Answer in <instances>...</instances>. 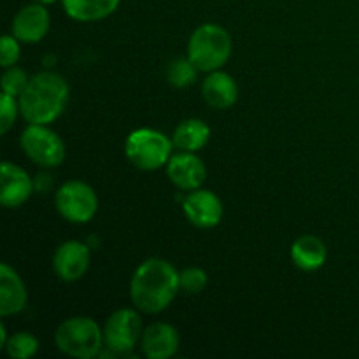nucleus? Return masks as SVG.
I'll list each match as a JSON object with an SVG mask.
<instances>
[{
    "label": "nucleus",
    "instance_id": "nucleus-16",
    "mask_svg": "<svg viewBox=\"0 0 359 359\" xmlns=\"http://www.w3.org/2000/svg\"><path fill=\"white\" fill-rule=\"evenodd\" d=\"M202 95L207 105L214 109H230L238 98V86L230 74L214 70L203 79Z\"/></svg>",
    "mask_w": 359,
    "mask_h": 359
},
{
    "label": "nucleus",
    "instance_id": "nucleus-3",
    "mask_svg": "<svg viewBox=\"0 0 359 359\" xmlns=\"http://www.w3.org/2000/svg\"><path fill=\"white\" fill-rule=\"evenodd\" d=\"M55 344L63 354L77 359L98 356L104 342V330L91 318H69L56 328Z\"/></svg>",
    "mask_w": 359,
    "mask_h": 359
},
{
    "label": "nucleus",
    "instance_id": "nucleus-17",
    "mask_svg": "<svg viewBox=\"0 0 359 359\" xmlns=\"http://www.w3.org/2000/svg\"><path fill=\"white\" fill-rule=\"evenodd\" d=\"M326 245L314 235H304L291 245V259L304 272H314L326 262Z\"/></svg>",
    "mask_w": 359,
    "mask_h": 359
},
{
    "label": "nucleus",
    "instance_id": "nucleus-19",
    "mask_svg": "<svg viewBox=\"0 0 359 359\" xmlns=\"http://www.w3.org/2000/svg\"><path fill=\"white\" fill-rule=\"evenodd\" d=\"M209 137L210 128L207 126V123L202 121V119L191 118L179 123L174 135H172V142H174L177 149L196 153V151H200L209 142Z\"/></svg>",
    "mask_w": 359,
    "mask_h": 359
},
{
    "label": "nucleus",
    "instance_id": "nucleus-8",
    "mask_svg": "<svg viewBox=\"0 0 359 359\" xmlns=\"http://www.w3.org/2000/svg\"><path fill=\"white\" fill-rule=\"evenodd\" d=\"M142 319L132 309H119L112 312L104 326V342L111 353L123 356L130 354L142 339Z\"/></svg>",
    "mask_w": 359,
    "mask_h": 359
},
{
    "label": "nucleus",
    "instance_id": "nucleus-12",
    "mask_svg": "<svg viewBox=\"0 0 359 359\" xmlns=\"http://www.w3.org/2000/svg\"><path fill=\"white\" fill-rule=\"evenodd\" d=\"M167 174L170 181L184 191H193L203 184L207 177L205 163L189 151H181L170 156L167 163Z\"/></svg>",
    "mask_w": 359,
    "mask_h": 359
},
{
    "label": "nucleus",
    "instance_id": "nucleus-15",
    "mask_svg": "<svg viewBox=\"0 0 359 359\" xmlns=\"http://www.w3.org/2000/svg\"><path fill=\"white\" fill-rule=\"evenodd\" d=\"M27 300L28 293L21 277L7 263H2L0 266V316L9 318V316L20 314L27 307Z\"/></svg>",
    "mask_w": 359,
    "mask_h": 359
},
{
    "label": "nucleus",
    "instance_id": "nucleus-23",
    "mask_svg": "<svg viewBox=\"0 0 359 359\" xmlns=\"http://www.w3.org/2000/svg\"><path fill=\"white\" fill-rule=\"evenodd\" d=\"M28 76L25 74L23 69H20V67H9V69H6V72H4L2 76V90L4 93H9L13 95V97H20L21 93H23V90L27 88L28 84Z\"/></svg>",
    "mask_w": 359,
    "mask_h": 359
},
{
    "label": "nucleus",
    "instance_id": "nucleus-4",
    "mask_svg": "<svg viewBox=\"0 0 359 359\" xmlns=\"http://www.w3.org/2000/svg\"><path fill=\"white\" fill-rule=\"evenodd\" d=\"M231 55V37L223 27L205 23L196 28L188 42V58L202 72L219 70Z\"/></svg>",
    "mask_w": 359,
    "mask_h": 359
},
{
    "label": "nucleus",
    "instance_id": "nucleus-18",
    "mask_svg": "<svg viewBox=\"0 0 359 359\" xmlns=\"http://www.w3.org/2000/svg\"><path fill=\"white\" fill-rule=\"evenodd\" d=\"M121 0H62L67 16L76 21H100L118 9Z\"/></svg>",
    "mask_w": 359,
    "mask_h": 359
},
{
    "label": "nucleus",
    "instance_id": "nucleus-20",
    "mask_svg": "<svg viewBox=\"0 0 359 359\" xmlns=\"http://www.w3.org/2000/svg\"><path fill=\"white\" fill-rule=\"evenodd\" d=\"M6 353L14 359H28L35 356L39 351V340L32 333L20 332L9 337L6 344Z\"/></svg>",
    "mask_w": 359,
    "mask_h": 359
},
{
    "label": "nucleus",
    "instance_id": "nucleus-21",
    "mask_svg": "<svg viewBox=\"0 0 359 359\" xmlns=\"http://www.w3.org/2000/svg\"><path fill=\"white\" fill-rule=\"evenodd\" d=\"M196 69L195 63L189 58H177L168 65L167 70V79L172 86L175 88H186L189 84L195 83L196 79Z\"/></svg>",
    "mask_w": 359,
    "mask_h": 359
},
{
    "label": "nucleus",
    "instance_id": "nucleus-24",
    "mask_svg": "<svg viewBox=\"0 0 359 359\" xmlns=\"http://www.w3.org/2000/svg\"><path fill=\"white\" fill-rule=\"evenodd\" d=\"M20 111V104L16 97L9 93H2V105H0V132L7 133L16 121V114Z\"/></svg>",
    "mask_w": 359,
    "mask_h": 359
},
{
    "label": "nucleus",
    "instance_id": "nucleus-2",
    "mask_svg": "<svg viewBox=\"0 0 359 359\" xmlns=\"http://www.w3.org/2000/svg\"><path fill=\"white\" fill-rule=\"evenodd\" d=\"M69 84L56 72H39L30 77L18 97L20 112L30 125H49L65 109Z\"/></svg>",
    "mask_w": 359,
    "mask_h": 359
},
{
    "label": "nucleus",
    "instance_id": "nucleus-7",
    "mask_svg": "<svg viewBox=\"0 0 359 359\" xmlns=\"http://www.w3.org/2000/svg\"><path fill=\"white\" fill-rule=\"evenodd\" d=\"M21 149L41 167H58L65 160V144L48 125H28L21 133Z\"/></svg>",
    "mask_w": 359,
    "mask_h": 359
},
{
    "label": "nucleus",
    "instance_id": "nucleus-13",
    "mask_svg": "<svg viewBox=\"0 0 359 359\" xmlns=\"http://www.w3.org/2000/svg\"><path fill=\"white\" fill-rule=\"evenodd\" d=\"M2 189H0V202L6 209H18L30 198L34 191V181L30 175L18 165L4 161L2 165Z\"/></svg>",
    "mask_w": 359,
    "mask_h": 359
},
{
    "label": "nucleus",
    "instance_id": "nucleus-11",
    "mask_svg": "<svg viewBox=\"0 0 359 359\" xmlns=\"http://www.w3.org/2000/svg\"><path fill=\"white\" fill-rule=\"evenodd\" d=\"M49 25H51V18H49L48 9L44 7V4L35 2L18 11L13 25H11V32L20 42L35 44L46 37V34L49 32Z\"/></svg>",
    "mask_w": 359,
    "mask_h": 359
},
{
    "label": "nucleus",
    "instance_id": "nucleus-22",
    "mask_svg": "<svg viewBox=\"0 0 359 359\" xmlns=\"http://www.w3.org/2000/svg\"><path fill=\"white\" fill-rule=\"evenodd\" d=\"M179 280H181V290L186 291L189 294L202 293L205 290L207 283H209V277L203 269L198 266H189V269L182 270L179 273Z\"/></svg>",
    "mask_w": 359,
    "mask_h": 359
},
{
    "label": "nucleus",
    "instance_id": "nucleus-6",
    "mask_svg": "<svg viewBox=\"0 0 359 359\" xmlns=\"http://www.w3.org/2000/svg\"><path fill=\"white\" fill-rule=\"evenodd\" d=\"M55 203L60 216L77 224L91 221L98 210L97 193L84 181H67L60 186Z\"/></svg>",
    "mask_w": 359,
    "mask_h": 359
},
{
    "label": "nucleus",
    "instance_id": "nucleus-26",
    "mask_svg": "<svg viewBox=\"0 0 359 359\" xmlns=\"http://www.w3.org/2000/svg\"><path fill=\"white\" fill-rule=\"evenodd\" d=\"M0 339H2V347H6V344H7V340H9V337H7V333H6V326H0Z\"/></svg>",
    "mask_w": 359,
    "mask_h": 359
},
{
    "label": "nucleus",
    "instance_id": "nucleus-27",
    "mask_svg": "<svg viewBox=\"0 0 359 359\" xmlns=\"http://www.w3.org/2000/svg\"><path fill=\"white\" fill-rule=\"evenodd\" d=\"M34 2H37V4H44V6H49V4H55L56 0H34Z\"/></svg>",
    "mask_w": 359,
    "mask_h": 359
},
{
    "label": "nucleus",
    "instance_id": "nucleus-10",
    "mask_svg": "<svg viewBox=\"0 0 359 359\" xmlns=\"http://www.w3.org/2000/svg\"><path fill=\"white\" fill-rule=\"evenodd\" d=\"M182 209L196 228H214L223 217V203L210 189H193L182 202Z\"/></svg>",
    "mask_w": 359,
    "mask_h": 359
},
{
    "label": "nucleus",
    "instance_id": "nucleus-1",
    "mask_svg": "<svg viewBox=\"0 0 359 359\" xmlns=\"http://www.w3.org/2000/svg\"><path fill=\"white\" fill-rule=\"evenodd\" d=\"M174 265L161 258H149L137 266L130 280V298L144 314H158L174 302L181 280Z\"/></svg>",
    "mask_w": 359,
    "mask_h": 359
},
{
    "label": "nucleus",
    "instance_id": "nucleus-5",
    "mask_svg": "<svg viewBox=\"0 0 359 359\" xmlns=\"http://www.w3.org/2000/svg\"><path fill=\"white\" fill-rule=\"evenodd\" d=\"M174 142L153 128L133 130L125 144L126 158L140 170H156L168 163Z\"/></svg>",
    "mask_w": 359,
    "mask_h": 359
},
{
    "label": "nucleus",
    "instance_id": "nucleus-9",
    "mask_svg": "<svg viewBox=\"0 0 359 359\" xmlns=\"http://www.w3.org/2000/svg\"><path fill=\"white\" fill-rule=\"evenodd\" d=\"M91 252L84 242L67 241L56 249L53 256V269L55 273L65 283H76L83 279L90 269Z\"/></svg>",
    "mask_w": 359,
    "mask_h": 359
},
{
    "label": "nucleus",
    "instance_id": "nucleus-25",
    "mask_svg": "<svg viewBox=\"0 0 359 359\" xmlns=\"http://www.w3.org/2000/svg\"><path fill=\"white\" fill-rule=\"evenodd\" d=\"M20 60V41L14 35H4L2 46H0V63L4 69L16 65Z\"/></svg>",
    "mask_w": 359,
    "mask_h": 359
},
{
    "label": "nucleus",
    "instance_id": "nucleus-14",
    "mask_svg": "<svg viewBox=\"0 0 359 359\" xmlns=\"http://www.w3.org/2000/svg\"><path fill=\"white\" fill-rule=\"evenodd\" d=\"M181 346L179 332L168 323H154L144 330L140 347L144 356L149 359H168L174 356Z\"/></svg>",
    "mask_w": 359,
    "mask_h": 359
}]
</instances>
